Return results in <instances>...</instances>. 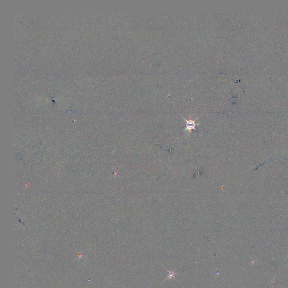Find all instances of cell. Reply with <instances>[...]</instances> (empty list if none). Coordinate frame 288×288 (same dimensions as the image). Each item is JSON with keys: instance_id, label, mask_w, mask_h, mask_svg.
<instances>
[{"instance_id": "cell-1", "label": "cell", "mask_w": 288, "mask_h": 288, "mask_svg": "<svg viewBox=\"0 0 288 288\" xmlns=\"http://www.w3.org/2000/svg\"><path fill=\"white\" fill-rule=\"evenodd\" d=\"M185 120L186 122V131H188L190 133H191V131L193 130H196V126L199 125V124L196 123V120H187L185 119Z\"/></svg>"}]
</instances>
